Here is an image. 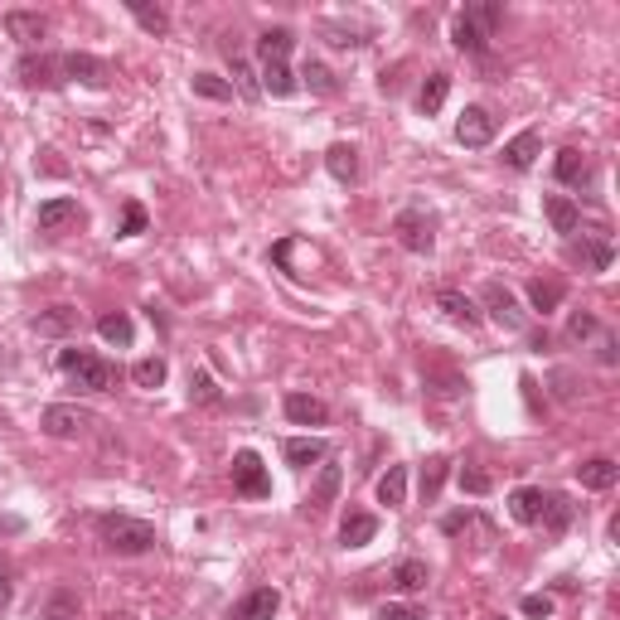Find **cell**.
<instances>
[{
	"mask_svg": "<svg viewBox=\"0 0 620 620\" xmlns=\"http://www.w3.org/2000/svg\"><path fill=\"white\" fill-rule=\"evenodd\" d=\"M126 10L136 15V24H140L146 34H155V39L170 34V15H165L160 5H150V0H126Z\"/></svg>",
	"mask_w": 620,
	"mask_h": 620,
	"instance_id": "603a6c76",
	"label": "cell"
},
{
	"mask_svg": "<svg viewBox=\"0 0 620 620\" xmlns=\"http://www.w3.org/2000/svg\"><path fill=\"white\" fill-rule=\"evenodd\" d=\"M262 92H272V97H291L301 82H295L291 73V63H262V82H257Z\"/></svg>",
	"mask_w": 620,
	"mask_h": 620,
	"instance_id": "484cf974",
	"label": "cell"
},
{
	"mask_svg": "<svg viewBox=\"0 0 620 620\" xmlns=\"http://www.w3.org/2000/svg\"><path fill=\"white\" fill-rule=\"evenodd\" d=\"M102 547L117 557H140L155 547V528L146 524V518H131V514H107L102 524Z\"/></svg>",
	"mask_w": 620,
	"mask_h": 620,
	"instance_id": "6da1fadb",
	"label": "cell"
},
{
	"mask_svg": "<svg viewBox=\"0 0 620 620\" xmlns=\"http://www.w3.org/2000/svg\"><path fill=\"white\" fill-rule=\"evenodd\" d=\"M5 34L20 39L24 49H34L39 39L49 34V24H44V15H39V10H5Z\"/></svg>",
	"mask_w": 620,
	"mask_h": 620,
	"instance_id": "9c48e42d",
	"label": "cell"
},
{
	"mask_svg": "<svg viewBox=\"0 0 620 620\" xmlns=\"http://www.w3.org/2000/svg\"><path fill=\"white\" fill-rule=\"evenodd\" d=\"M538 524H543V533H553V538H557V533L572 524V504H567V495H547Z\"/></svg>",
	"mask_w": 620,
	"mask_h": 620,
	"instance_id": "f546056e",
	"label": "cell"
},
{
	"mask_svg": "<svg viewBox=\"0 0 620 620\" xmlns=\"http://www.w3.org/2000/svg\"><path fill=\"white\" fill-rule=\"evenodd\" d=\"M340 485H344V470L340 465H320V480L310 485V499H305V514H325L334 495H340Z\"/></svg>",
	"mask_w": 620,
	"mask_h": 620,
	"instance_id": "7c38bea8",
	"label": "cell"
},
{
	"mask_svg": "<svg viewBox=\"0 0 620 620\" xmlns=\"http://www.w3.org/2000/svg\"><path fill=\"white\" fill-rule=\"evenodd\" d=\"M165 373H170V369H165V359H136V369H131V378H136V388H160L165 383Z\"/></svg>",
	"mask_w": 620,
	"mask_h": 620,
	"instance_id": "ab89813d",
	"label": "cell"
},
{
	"mask_svg": "<svg viewBox=\"0 0 620 620\" xmlns=\"http://www.w3.org/2000/svg\"><path fill=\"white\" fill-rule=\"evenodd\" d=\"M68 223H82L78 199H49V204H39V228H44V233H63Z\"/></svg>",
	"mask_w": 620,
	"mask_h": 620,
	"instance_id": "ac0fdd59",
	"label": "cell"
},
{
	"mask_svg": "<svg viewBox=\"0 0 620 620\" xmlns=\"http://www.w3.org/2000/svg\"><path fill=\"white\" fill-rule=\"evenodd\" d=\"M325 170L340 179V185H354L359 179V150L349 146V140H334V146L325 150Z\"/></svg>",
	"mask_w": 620,
	"mask_h": 620,
	"instance_id": "d6986e66",
	"label": "cell"
},
{
	"mask_svg": "<svg viewBox=\"0 0 620 620\" xmlns=\"http://www.w3.org/2000/svg\"><path fill=\"white\" fill-rule=\"evenodd\" d=\"M465 524H470V514H446V524H441V528H446V533H460Z\"/></svg>",
	"mask_w": 620,
	"mask_h": 620,
	"instance_id": "816d5d0a",
	"label": "cell"
},
{
	"mask_svg": "<svg viewBox=\"0 0 620 620\" xmlns=\"http://www.w3.org/2000/svg\"><path fill=\"white\" fill-rule=\"evenodd\" d=\"M543 489H533V485H524V489H514L509 495V514L518 518V524H538V514H543Z\"/></svg>",
	"mask_w": 620,
	"mask_h": 620,
	"instance_id": "d4e9b609",
	"label": "cell"
},
{
	"mask_svg": "<svg viewBox=\"0 0 620 620\" xmlns=\"http://www.w3.org/2000/svg\"><path fill=\"white\" fill-rule=\"evenodd\" d=\"M553 170H557L562 185H582V179L591 175V160H586L576 146H567V150H557V165H553Z\"/></svg>",
	"mask_w": 620,
	"mask_h": 620,
	"instance_id": "83f0119b",
	"label": "cell"
},
{
	"mask_svg": "<svg viewBox=\"0 0 620 620\" xmlns=\"http://www.w3.org/2000/svg\"><path fill=\"white\" fill-rule=\"evenodd\" d=\"M489 470H480V465H460V495H489Z\"/></svg>",
	"mask_w": 620,
	"mask_h": 620,
	"instance_id": "b9f144b4",
	"label": "cell"
},
{
	"mask_svg": "<svg viewBox=\"0 0 620 620\" xmlns=\"http://www.w3.org/2000/svg\"><path fill=\"white\" fill-rule=\"evenodd\" d=\"M460 15H465V20L475 24V30H480V34L489 39V34H495V24L504 20V10L495 5V0H475V5H465V10H460Z\"/></svg>",
	"mask_w": 620,
	"mask_h": 620,
	"instance_id": "836d02e7",
	"label": "cell"
},
{
	"mask_svg": "<svg viewBox=\"0 0 620 620\" xmlns=\"http://www.w3.org/2000/svg\"><path fill=\"white\" fill-rule=\"evenodd\" d=\"M446 92H450V73H427V82H421V92H417L421 117H436V111L446 107Z\"/></svg>",
	"mask_w": 620,
	"mask_h": 620,
	"instance_id": "7402d4cb",
	"label": "cell"
},
{
	"mask_svg": "<svg viewBox=\"0 0 620 620\" xmlns=\"http://www.w3.org/2000/svg\"><path fill=\"white\" fill-rule=\"evenodd\" d=\"M392 233H398V243L407 247V252H431L436 247V223L421 214V208H402L398 218H392Z\"/></svg>",
	"mask_w": 620,
	"mask_h": 620,
	"instance_id": "5b68a950",
	"label": "cell"
},
{
	"mask_svg": "<svg viewBox=\"0 0 620 620\" xmlns=\"http://www.w3.org/2000/svg\"><path fill=\"white\" fill-rule=\"evenodd\" d=\"M136 233H146V208L131 199V204L121 208V237H136Z\"/></svg>",
	"mask_w": 620,
	"mask_h": 620,
	"instance_id": "bcb514c9",
	"label": "cell"
},
{
	"mask_svg": "<svg viewBox=\"0 0 620 620\" xmlns=\"http://www.w3.org/2000/svg\"><path fill=\"white\" fill-rule=\"evenodd\" d=\"M286 460L295 465V470H310V465L325 460V441H320V436H291V441H286Z\"/></svg>",
	"mask_w": 620,
	"mask_h": 620,
	"instance_id": "44dd1931",
	"label": "cell"
},
{
	"mask_svg": "<svg viewBox=\"0 0 620 620\" xmlns=\"http://www.w3.org/2000/svg\"><path fill=\"white\" fill-rule=\"evenodd\" d=\"M59 369L73 378L82 392H111V383H117V369H111L107 359L88 354V349H63V354H59Z\"/></svg>",
	"mask_w": 620,
	"mask_h": 620,
	"instance_id": "7a4b0ae2",
	"label": "cell"
},
{
	"mask_svg": "<svg viewBox=\"0 0 620 620\" xmlns=\"http://www.w3.org/2000/svg\"><path fill=\"white\" fill-rule=\"evenodd\" d=\"M276 605H281V596L272 586H257V591H247L243 601L228 611V620H272L276 615Z\"/></svg>",
	"mask_w": 620,
	"mask_h": 620,
	"instance_id": "4fadbf2b",
	"label": "cell"
},
{
	"mask_svg": "<svg viewBox=\"0 0 620 620\" xmlns=\"http://www.w3.org/2000/svg\"><path fill=\"white\" fill-rule=\"evenodd\" d=\"M436 310H441L450 325H465V330L480 325V310H475V301H470V295H460V291H450V286L436 291Z\"/></svg>",
	"mask_w": 620,
	"mask_h": 620,
	"instance_id": "30bf717a",
	"label": "cell"
},
{
	"mask_svg": "<svg viewBox=\"0 0 620 620\" xmlns=\"http://www.w3.org/2000/svg\"><path fill=\"white\" fill-rule=\"evenodd\" d=\"M373 533H378V518H373V514H344L340 543H344V547H363V543H373Z\"/></svg>",
	"mask_w": 620,
	"mask_h": 620,
	"instance_id": "cb8c5ba5",
	"label": "cell"
},
{
	"mask_svg": "<svg viewBox=\"0 0 620 620\" xmlns=\"http://www.w3.org/2000/svg\"><path fill=\"white\" fill-rule=\"evenodd\" d=\"M194 92L208 97V102H233V82H223L218 73H194Z\"/></svg>",
	"mask_w": 620,
	"mask_h": 620,
	"instance_id": "74e56055",
	"label": "cell"
},
{
	"mask_svg": "<svg viewBox=\"0 0 620 620\" xmlns=\"http://www.w3.org/2000/svg\"><path fill=\"white\" fill-rule=\"evenodd\" d=\"M524 615L547 620V615H553V596H524Z\"/></svg>",
	"mask_w": 620,
	"mask_h": 620,
	"instance_id": "681fc988",
	"label": "cell"
},
{
	"mask_svg": "<svg viewBox=\"0 0 620 620\" xmlns=\"http://www.w3.org/2000/svg\"><path fill=\"white\" fill-rule=\"evenodd\" d=\"M291 44H295L291 30H266V34L257 39V53H262V63H286Z\"/></svg>",
	"mask_w": 620,
	"mask_h": 620,
	"instance_id": "d6a6232c",
	"label": "cell"
},
{
	"mask_svg": "<svg viewBox=\"0 0 620 620\" xmlns=\"http://www.w3.org/2000/svg\"><path fill=\"white\" fill-rule=\"evenodd\" d=\"M427 582H431V572H427V562H417V557H407V562L392 567V586H398L402 596H412V591H421Z\"/></svg>",
	"mask_w": 620,
	"mask_h": 620,
	"instance_id": "4316f807",
	"label": "cell"
},
{
	"mask_svg": "<svg viewBox=\"0 0 620 620\" xmlns=\"http://www.w3.org/2000/svg\"><path fill=\"white\" fill-rule=\"evenodd\" d=\"M286 417L295 421V427H325L330 407L320 398H310V392H286Z\"/></svg>",
	"mask_w": 620,
	"mask_h": 620,
	"instance_id": "9a60e30c",
	"label": "cell"
},
{
	"mask_svg": "<svg viewBox=\"0 0 620 620\" xmlns=\"http://www.w3.org/2000/svg\"><path fill=\"white\" fill-rule=\"evenodd\" d=\"M39 427H44L53 441H73V436H82L88 427H97V417L88 412V407H78V402H53V407H44Z\"/></svg>",
	"mask_w": 620,
	"mask_h": 620,
	"instance_id": "3957f363",
	"label": "cell"
},
{
	"mask_svg": "<svg viewBox=\"0 0 620 620\" xmlns=\"http://www.w3.org/2000/svg\"><path fill=\"white\" fill-rule=\"evenodd\" d=\"M78 611H82V605H78V596H73L68 586H59V591L49 596V605H44L49 620H78Z\"/></svg>",
	"mask_w": 620,
	"mask_h": 620,
	"instance_id": "60d3db41",
	"label": "cell"
},
{
	"mask_svg": "<svg viewBox=\"0 0 620 620\" xmlns=\"http://www.w3.org/2000/svg\"><path fill=\"white\" fill-rule=\"evenodd\" d=\"M572 257H582L591 272H605L611 266V243L605 237H582V247H572Z\"/></svg>",
	"mask_w": 620,
	"mask_h": 620,
	"instance_id": "8d00e7d4",
	"label": "cell"
},
{
	"mask_svg": "<svg viewBox=\"0 0 620 620\" xmlns=\"http://www.w3.org/2000/svg\"><path fill=\"white\" fill-rule=\"evenodd\" d=\"M456 140H460V146H470V150L489 146V140H495V117H489L485 107H465L460 121H456Z\"/></svg>",
	"mask_w": 620,
	"mask_h": 620,
	"instance_id": "ba28073f",
	"label": "cell"
},
{
	"mask_svg": "<svg viewBox=\"0 0 620 620\" xmlns=\"http://www.w3.org/2000/svg\"><path fill=\"white\" fill-rule=\"evenodd\" d=\"M97 334H102L107 344H131L136 340V325H131V315H121V310H111V315H102L97 320Z\"/></svg>",
	"mask_w": 620,
	"mask_h": 620,
	"instance_id": "4dcf8cb0",
	"label": "cell"
},
{
	"mask_svg": "<svg viewBox=\"0 0 620 620\" xmlns=\"http://www.w3.org/2000/svg\"><path fill=\"white\" fill-rule=\"evenodd\" d=\"M591 334H596V315H591V310H576V315L567 320V340L582 344V340H591Z\"/></svg>",
	"mask_w": 620,
	"mask_h": 620,
	"instance_id": "f6af8a7d",
	"label": "cell"
},
{
	"mask_svg": "<svg viewBox=\"0 0 620 620\" xmlns=\"http://www.w3.org/2000/svg\"><path fill=\"white\" fill-rule=\"evenodd\" d=\"M15 73L24 88H53L59 82V59H49V53H24L15 63Z\"/></svg>",
	"mask_w": 620,
	"mask_h": 620,
	"instance_id": "8fae6325",
	"label": "cell"
},
{
	"mask_svg": "<svg viewBox=\"0 0 620 620\" xmlns=\"http://www.w3.org/2000/svg\"><path fill=\"white\" fill-rule=\"evenodd\" d=\"M320 34H325L334 49H359V44H363V34H359V30H349V24H334V20L320 24Z\"/></svg>",
	"mask_w": 620,
	"mask_h": 620,
	"instance_id": "7bdbcfd3",
	"label": "cell"
},
{
	"mask_svg": "<svg viewBox=\"0 0 620 620\" xmlns=\"http://www.w3.org/2000/svg\"><path fill=\"white\" fill-rule=\"evenodd\" d=\"M189 398H194V402H204V407H214V402H218V383H214V373H208V369H199V373L189 378Z\"/></svg>",
	"mask_w": 620,
	"mask_h": 620,
	"instance_id": "ee69618b",
	"label": "cell"
},
{
	"mask_svg": "<svg viewBox=\"0 0 620 620\" xmlns=\"http://www.w3.org/2000/svg\"><path fill=\"white\" fill-rule=\"evenodd\" d=\"M233 489H237V495H247V499L272 495V475H266L257 450H237V456H233Z\"/></svg>",
	"mask_w": 620,
	"mask_h": 620,
	"instance_id": "277c9868",
	"label": "cell"
},
{
	"mask_svg": "<svg viewBox=\"0 0 620 620\" xmlns=\"http://www.w3.org/2000/svg\"><path fill=\"white\" fill-rule=\"evenodd\" d=\"M373 620H427V615H421L417 605H378Z\"/></svg>",
	"mask_w": 620,
	"mask_h": 620,
	"instance_id": "c3c4849f",
	"label": "cell"
},
{
	"mask_svg": "<svg viewBox=\"0 0 620 620\" xmlns=\"http://www.w3.org/2000/svg\"><path fill=\"white\" fill-rule=\"evenodd\" d=\"M480 295H485V310L499 330H524V305H518V295L504 286V281H485Z\"/></svg>",
	"mask_w": 620,
	"mask_h": 620,
	"instance_id": "8992f818",
	"label": "cell"
},
{
	"mask_svg": "<svg viewBox=\"0 0 620 620\" xmlns=\"http://www.w3.org/2000/svg\"><path fill=\"white\" fill-rule=\"evenodd\" d=\"M543 214H547V223H553V233H576V228H582V208H576L572 199H567V194H547V199H543Z\"/></svg>",
	"mask_w": 620,
	"mask_h": 620,
	"instance_id": "e0dca14e",
	"label": "cell"
},
{
	"mask_svg": "<svg viewBox=\"0 0 620 620\" xmlns=\"http://www.w3.org/2000/svg\"><path fill=\"white\" fill-rule=\"evenodd\" d=\"M107 620H131V615H107Z\"/></svg>",
	"mask_w": 620,
	"mask_h": 620,
	"instance_id": "11a10c76",
	"label": "cell"
},
{
	"mask_svg": "<svg viewBox=\"0 0 620 620\" xmlns=\"http://www.w3.org/2000/svg\"><path fill=\"white\" fill-rule=\"evenodd\" d=\"M553 383H557V398H567V402L576 398V388H572V373H567V369H557V373H553Z\"/></svg>",
	"mask_w": 620,
	"mask_h": 620,
	"instance_id": "f907efd6",
	"label": "cell"
},
{
	"mask_svg": "<svg viewBox=\"0 0 620 620\" xmlns=\"http://www.w3.org/2000/svg\"><path fill=\"white\" fill-rule=\"evenodd\" d=\"M233 78H237V92H243V97H262L257 78H252V68H247L243 59H237V53H233Z\"/></svg>",
	"mask_w": 620,
	"mask_h": 620,
	"instance_id": "7dc6e473",
	"label": "cell"
},
{
	"mask_svg": "<svg viewBox=\"0 0 620 620\" xmlns=\"http://www.w3.org/2000/svg\"><path fill=\"white\" fill-rule=\"evenodd\" d=\"M562 281H543V276H533L528 281V301H533V310H538V315H547V310H557L562 305Z\"/></svg>",
	"mask_w": 620,
	"mask_h": 620,
	"instance_id": "1f68e13d",
	"label": "cell"
},
{
	"mask_svg": "<svg viewBox=\"0 0 620 620\" xmlns=\"http://www.w3.org/2000/svg\"><path fill=\"white\" fill-rule=\"evenodd\" d=\"M44 620H49V615H44Z\"/></svg>",
	"mask_w": 620,
	"mask_h": 620,
	"instance_id": "9f6ffc18",
	"label": "cell"
},
{
	"mask_svg": "<svg viewBox=\"0 0 620 620\" xmlns=\"http://www.w3.org/2000/svg\"><path fill=\"white\" fill-rule=\"evenodd\" d=\"M450 44H456L460 53H485V34L475 30L465 15H456V20H450Z\"/></svg>",
	"mask_w": 620,
	"mask_h": 620,
	"instance_id": "e575fe53",
	"label": "cell"
},
{
	"mask_svg": "<svg viewBox=\"0 0 620 620\" xmlns=\"http://www.w3.org/2000/svg\"><path fill=\"white\" fill-rule=\"evenodd\" d=\"M59 73L73 78V82H82V88H107V82H111V68L97 59V53H78V49L59 59Z\"/></svg>",
	"mask_w": 620,
	"mask_h": 620,
	"instance_id": "52a82bcc",
	"label": "cell"
},
{
	"mask_svg": "<svg viewBox=\"0 0 620 620\" xmlns=\"http://www.w3.org/2000/svg\"><path fill=\"white\" fill-rule=\"evenodd\" d=\"M301 78L310 82V92H320V97H334V92H340V82H334V73H330L325 63H315V59H310V63L301 68Z\"/></svg>",
	"mask_w": 620,
	"mask_h": 620,
	"instance_id": "f35d334b",
	"label": "cell"
},
{
	"mask_svg": "<svg viewBox=\"0 0 620 620\" xmlns=\"http://www.w3.org/2000/svg\"><path fill=\"white\" fill-rule=\"evenodd\" d=\"M576 480H582L586 489H611L620 480V465L611 456H596V460H582L576 465Z\"/></svg>",
	"mask_w": 620,
	"mask_h": 620,
	"instance_id": "ffe728a7",
	"label": "cell"
},
{
	"mask_svg": "<svg viewBox=\"0 0 620 620\" xmlns=\"http://www.w3.org/2000/svg\"><path fill=\"white\" fill-rule=\"evenodd\" d=\"M78 330V310L73 305H49L34 315V334H44V340H63V334Z\"/></svg>",
	"mask_w": 620,
	"mask_h": 620,
	"instance_id": "5bb4252c",
	"label": "cell"
},
{
	"mask_svg": "<svg viewBox=\"0 0 620 620\" xmlns=\"http://www.w3.org/2000/svg\"><path fill=\"white\" fill-rule=\"evenodd\" d=\"M538 150H543V136L528 126V131H518V136L509 140V146H504V155H499V160L509 165V170H528V165L538 160Z\"/></svg>",
	"mask_w": 620,
	"mask_h": 620,
	"instance_id": "2e32d148",
	"label": "cell"
},
{
	"mask_svg": "<svg viewBox=\"0 0 620 620\" xmlns=\"http://www.w3.org/2000/svg\"><path fill=\"white\" fill-rule=\"evenodd\" d=\"M378 504H388V509H402L407 504V470L402 465H388V475L378 480Z\"/></svg>",
	"mask_w": 620,
	"mask_h": 620,
	"instance_id": "f1b7e54d",
	"label": "cell"
},
{
	"mask_svg": "<svg viewBox=\"0 0 620 620\" xmlns=\"http://www.w3.org/2000/svg\"><path fill=\"white\" fill-rule=\"evenodd\" d=\"M10 591H15V586H10V576L0 572V605H10Z\"/></svg>",
	"mask_w": 620,
	"mask_h": 620,
	"instance_id": "db71d44e",
	"label": "cell"
},
{
	"mask_svg": "<svg viewBox=\"0 0 620 620\" xmlns=\"http://www.w3.org/2000/svg\"><path fill=\"white\" fill-rule=\"evenodd\" d=\"M601 363H615V340L611 334H601Z\"/></svg>",
	"mask_w": 620,
	"mask_h": 620,
	"instance_id": "f5cc1de1",
	"label": "cell"
},
{
	"mask_svg": "<svg viewBox=\"0 0 620 620\" xmlns=\"http://www.w3.org/2000/svg\"><path fill=\"white\" fill-rule=\"evenodd\" d=\"M446 470H450V460L446 456H431L427 465H421V499H436V495H441V485H446Z\"/></svg>",
	"mask_w": 620,
	"mask_h": 620,
	"instance_id": "d590c367",
	"label": "cell"
}]
</instances>
